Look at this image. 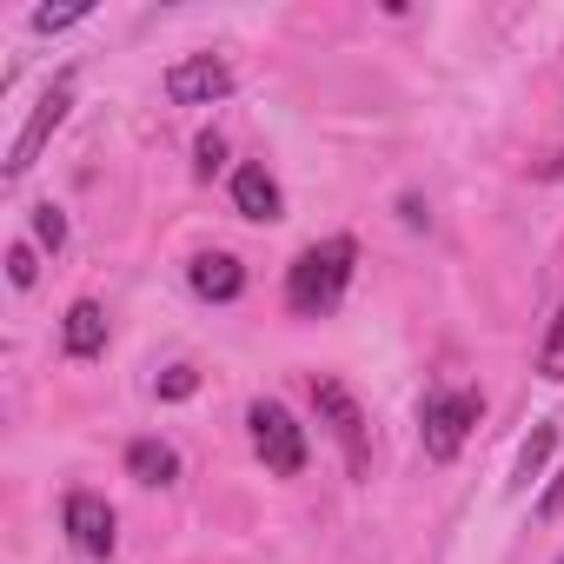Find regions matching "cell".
Segmentation results:
<instances>
[{
	"label": "cell",
	"mask_w": 564,
	"mask_h": 564,
	"mask_svg": "<svg viewBox=\"0 0 564 564\" xmlns=\"http://www.w3.org/2000/svg\"><path fill=\"white\" fill-rule=\"evenodd\" d=\"M359 272V239L352 232H333L319 246H306L293 265H286V306L300 319H333L346 306V286Z\"/></svg>",
	"instance_id": "6da1fadb"
},
{
	"label": "cell",
	"mask_w": 564,
	"mask_h": 564,
	"mask_svg": "<svg viewBox=\"0 0 564 564\" xmlns=\"http://www.w3.org/2000/svg\"><path fill=\"white\" fill-rule=\"evenodd\" d=\"M232 94V67L226 54H186L166 67V100L173 107H219Z\"/></svg>",
	"instance_id": "52a82bcc"
},
{
	"label": "cell",
	"mask_w": 564,
	"mask_h": 564,
	"mask_svg": "<svg viewBox=\"0 0 564 564\" xmlns=\"http://www.w3.org/2000/svg\"><path fill=\"white\" fill-rule=\"evenodd\" d=\"M551 445H557V432H551V425H538V432L524 438V452H518V485H531V478L544 471V458H551Z\"/></svg>",
	"instance_id": "4fadbf2b"
},
{
	"label": "cell",
	"mask_w": 564,
	"mask_h": 564,
	"mask_svg": "<svg viewBox=\"0 0 564 564\" xmlns=\"http://www.w3.org/2000/svg\"><path fill=\"white\" fill-rule=\"evenodd\" d=\"M61 352L67 359H100L107 352V306L100 300H74L61 319Z\"/></svg>",
	"instance_id": "30bf717a"
},
{
	"label": "cell",
	"mask_w": 564,
	"mask_h": 564,
	"mask_svg": "<svg viewBox=\"0 0 564 564\" xmlns=\"http://www.w3.org/2000/svg\"><path fill=\"white\" fill-rule=\"evenodd\" d=\"M186 286H193L199 300H213V306H232V300L246 293V265H239L232 252H199V259L186 265Z\"/></svg>",
	"instance_id": "9c48e42d"
},
{
	"label": "cell",
	"mask_w": 564,
	"mask_h": 564,
	"mask_svg": "<svg viewBox=\"0 0 564 564\" xmlns=\"http://www.w3.org/2000/svg\"><path fill=\"white\" fill-rule=\"evenodd\" d=\"M34 246H47V252H61V246H67V213H61L54 199H41V206H34Z\"/></svg>",
	"instance_id": "7c38bea8"
},
{
	"label": "cell",
	"mask_w": 564,
	"mask_h": 564,
	"mask_svg": "<svg viewBox=\"0 0 564 564\" xmlns=\"http://www.w3.org/2000/svg\"><path fill=\"white\" fill-rule=\"evenodd\" d=\"M478 412H485L478 392H465V386H432V392L419 399V445H425V458H432V465H452V458L465 452Z\"/></svg>",
	"instance_id": "7a4b0ae2"
},
{
	"label": "cell",
	"mask_w": 564,
	"mask_h": 564,
	"mask_svg": "<svg viewBox=\"0 0 564 564\" xmlns=\"http://www.w3.org/2000/svg\"><path fill=\"white\" fill-rule=\"evenodd\" d=\"M61 531H67V544L80 557H113V544H120V518H113V505L100 491H67Z\"/></svg>",
	"instance_id": "8992f818"
},
{
	"label": "cell",
	"mask_w": 564,
	"mask_h": 564,
	"mask_svg": "<svg viewBox=\"0 0 564 564\" xmlns=\"http://www.w3.org/2000/svg\"><path fill=\"white\" fill-rule=\"evenodd\" d=\"M538 511H544V518H557V511H564V471H557V485L538 498Z\"/></svg>",
	"instance_id": "d6986e66"
},
{
	"label": "cell",
	"mask_w": 564,
	"mask_h": 564,
	"mask_svg": "<svg viewBox=\"0 0 564 564\" xmlns=\"http://www.w3.org/2000/svg\"><path fill=\"white\" fill-rule=\"evenodd\" d=\"M246 432H252V452L272 478H300L306 471V425L279 405V399H252L246 405Z\"/></svg>",
	"instance_id": "3957f363"
},
{
	"label": "cell",
	"mask_w": 564,
	"mask_h": 564,
	"mask_svg": "<svg viewBox=\"0 0 564 564\" xmlns=\"http://www.w3.org/2000/svg\"><path fill=\"white\" fill-rule=\"evenodd\" d=\"M557 173H564V160H557Z\"/></svg>",
	"instance_id": "ffe728a7"
},
{
	"label": "cell",
	"mask_w": 564,
	"mask_h": 564,
	"mask_svg": "<svg viewBox=\"0 0 564 564\" xmlns=\"http://www.w3.org/2000/svg\"><path fill=\"white\" fill-rule=\"evenodd\" d=\"M80 21H87V8H34V34H67Z\"/></svg>",
	"instance_id": "2e32d148"
},
{
	"label": "cell",
	"mask_w": 564,
	"mask_h": 564,
	"mask_svg": "<svg viewBox=\"0 0 564 564\" xmlns=\"http://www.w3.org/2000/svg\"><path fill=\"white\" fill-rule=\"evenodd\" d=\"M8 279H14L21 293L34 286V279H41V265H34V246H28V239H21V246H8Z\"/></svg>",
	"instance_id": "e0dca14e"
},
{
	"label": "cell",
	"mask_w": 564,
	"mask_h": 564,
	"mask_svg": "<svg viewBox=\"0 0 564 564\" xmlns=\"http://www.w3.org/2000/svg\"><path fill=\"white\" fill-rule=\"evenodd\" d=\"M74 94H80V80H74V67H61L47 87H41V100H34V113H28V127L14 133V147H8V180H21L34 160H41V147L61 133V120L74 113Z\"/></svg>",
	"instance_id": "277c9868"
},
{
	"label": "cell",
	"mask_w": 564,
	"mask_h": 564,
	"mask_svg": "<svg viewBox=\"0 0 564 564\" xmlns=\"http://www.w3.org/2000/svg\"><path fill=\"white\" fill-rule=\"evenodd\" d=\"M557 564H564V557H557Z\"/></svg>",
	"instance_id": "44dd1931"
},
{
	"label": "cell",
	"mask_w": 564,
	"mask_h": 564,
	"mask_svg": "<svg viewBox=\"0 0 564 564\" xmlns=\"http://www.w3.org/2000/svg\"><path fill=\"white\" fill-rule=\"evenodd\" d=\"M219 166H226V140H219V133H199V140H193V173L213 180Z\"/></svg>",
	"instance_id": "9a60e30c"
},
{
	"label": "cell",
	"mask_w": 564,
	"mask_h": 564,
	"mask_svg": "<svg viewBox=\"0 0 564 564\" xmlns=\"http://www.w3.org/2000/svg\"><path fill=\"white\" fill-rule=\"evenodd\" d=\"M232 206H239V219H252V226L286 219V193H279V180H272L259 160H246V166L232 173Z\"/></svg>",
	"instance_id": "ba28073f"
},
{
	"label": "cell",
	"mask_w": 564,
	"mask_h": 564,
	"mask_svg": "<svg viewBox=\"0 0 564 564\" xmlns=\"http://www.w3.org/2000/svg\"><path fill=\"white\" fill-rule=\"evenodd\" d=\"M538 372H544L551 386H564V306H557V319H551V333H544V352H538Z\"/></svg>",
	"instance_id": "5bb4252c"
},
{
	"label": "cell",
	"mask_w": 564,
	"mask_h": 564,
	"mask_svg": "<svg viewBox=\"0 0 564 564\" xmlns=\"http://www.w3.org/2000/svg\"><path fill=\"white\" fill-rule=\"evenodd\" d=\"M313 405H319V425L339 438L346 471L366 478V465H372V438H366V412H359V399H352L339 379H313Z\"/></svg>",
	"instance_id": "5b68a950"
},
{
	"label": "cell",
	"mask_w": 564,
	"mask_h": 564,
	"mask_svg": "<svg viewBox=\"0 0 564 564\" xmlns=\"http://www.w3.org/2000/svg\"><path fill=\"white\" fill-rule=\"evenodd\" d=\"M127 478H140V485H173V478H180V452H173L166 438H133V445H127Z\"/></svg>",
	"instance_id": "8fae6325"
},
{
	"label": "cell",
	"mask_w": 564,
	"mask_h": 564,
	"mask_svg": "<svg viewBox=\"0 0 564 564\" xmlns=\"http://www.w3.org/2000/svg\"><path fill=\"white\" fill-rule=\"evenodd\" d=\"M193 392H199V372H193V366H173V372L160 379V399H193Z\"/></svg>",
	"instance_id": "ac0fdd59"
}]
</instances>
